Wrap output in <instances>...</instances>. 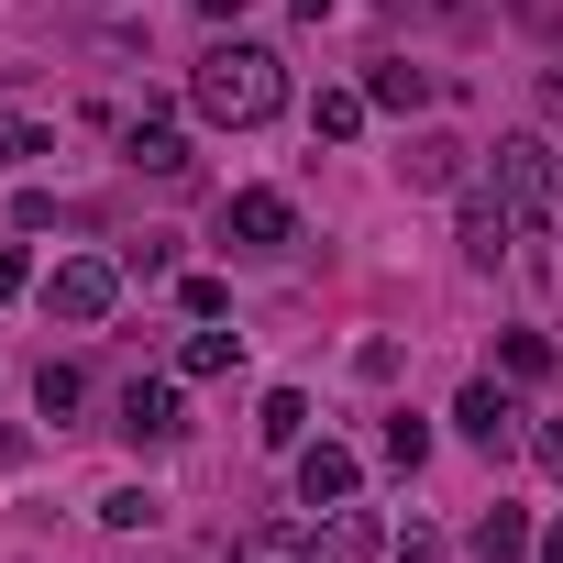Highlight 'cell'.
<instances>
[{"instance_id":"6da1fadb","label":"cell","mask_w":563,"mask_h":563,"mask_svg":"<svg viewBox=\"0 0 563 563\" xmlns=\"http://www.w3.org/2000/svg\"><path fill=\"white\" fill-rule=\"evenodd\" d=\"M188 100H199V122L254 133V122L288 111V56H276V45H210L199 78H188Z\"/></svg>"},{"instance_id":"7a4b0ae2","label":"cell","mask_w":563,"mask_h":563,"mask_svg":"<svg viewBox=\"0 0 563 563\" xmlns=\"http://www.w3.org/2000/svg\"><path fill=\"white\" fill-rule=\"evenodd\" d=\"M497 199L519 210V232H541V221H552L563 166H552V144H541V133H508V144H497Z\"/></svg>"},{"instance_id":"3957f363","label":"cell","mask_w":563,"mask_h":563,"mask_svg":"<svg viewBox=\"0 0 563 563\" xmlns=\"http://www.w3.org/2000/svg\"><path fill=\"white\" fill-rule=\"evenodd\" d=\"M111 299H122V265H100V254H67V265L45 276V310H56L67 332H89V321H111Z\"/></svg>"},{"instance_id":"277c9868","label":"cell","mask_w":563,"mask_h":563,"mask_svg":"<svg viewBox=\"0 0 563 563\" xmlns=\"http://www.w3.org/2000/svg\"><path fill=\"white\" fill-rule=\"evenodd\" d=\"M288 232H299L288 188H232V199H221V243H232V254H276Z\"/></svg>"},{"instance_id":"5b68a950","label":"cell","mask_w":563,"mask_h":563,"mask_svg":"<svg viewBox=\"0 0 563 563\" xmlns=\"http://www.w3.org/2000/svg\"><path fill=\"white\" fill-rule=\"evenodd\" d=\"M122 431H133V442H177V431H188L177 387H166V376H133V387H122Z\"/></svg>"},{"instance_id":"8992f818","label":"cell","mask_w":563,"mask_h":563,"mask_svg":"<svg viewBox=\"0 0 563 563\" xmlns=\"http://www.w3.org/2000/svg\"><path fill=\"white\" fill-rule=\"evenodd\" d=\"M387 552V530L365 519V508H321V530H310V563H376Z\"/></svg>"},{"instance_id":"52a82bcc","label":"cell","mask_w":563,"mask_h":563,"mask_svg":"<svg viewBox=\"0 0 563 563\" xmlns=\"http://www.w3.org/2000/svg\"><path fill=\"white\" fill-rule=\"evenodd\" d=\"M122 155H133V166H144V177H166V188H177V177H188V133H177V122H155V111H144V122H133V133H122Z\"/></svg>"},{"instance_id":"ba28073f","label":"cell","mask_w":563,"mask_h":563,"mask_svg":"<svg viewBox=\"0 0 563 563\" xmlns=\"http://www.w3.org/2000/svg\"><path fill=\"white\" fill-rule=\"evenodd\" d=\"M508 243H519V210H508L497 188H486V199H464V265H497Z\"/></svg>"},{"instance_id":"9c48e42d","label":"cell","mask_w":563,"mask_h":563,"mask_svg":"<svg viewBox=\"0 0 563 563\" xmlns=\"http://www.w3.org/2000/svg\"><path fill=\"white\" fill-rule=\"evenodd\" d=\"M453 420H464V442H486V453L519 431V409H508V387H497V376H475V387L453 398Z\"/></svg>"},{"instance_id":"30bf717a","label":"cell","mask_w":563,"mask_h":563,"mask_svg":"<svg viewBox=\"0 0 563 563\" xmlns=\"http://www.w3.org/2000/svg\"><path fill=\"white\" fill-rule=\"evenodd\" d=\"M343 497H354V453L343 442H310L299 453V508H343Z\"/></svg>"},{"instance_id":"8fae6325","label":"cell","mask_w":563,"mask_h":563,"mask_svg":"<svg viewBox=\"0 0 563 563\" xmlns=\"http://www.w3.org/2000/svg\"><path fill=\"white\" fill-rule=\"evenodd\" d=\"M464 155H475L464 133H420L398 166H409V188H464Z\"/></svg>"},{"instance_id":"7c38bea8","label":"cell","mask_w":563,"mask_h":563,"mask_svg":"<svg viewBox=\"0 0 563 563\" xmlns=\"http://www.w3.org/2000/svg\"><path fill=\"white\" fill-rule=\"evenodd\" d=\"M254 442H265V453H299V442H310V398H299V387H276V398L254 409Z\"/></svg>"},{"instance_id":"4fadbf2b","label":"cell","mask_w":563,"mask_h":563,"mask_svg":"<svg viewBox=\"0 0 563 563\" xmlns=\"http://www.w3.org/2000/svg\"><path fill=\"white\" fill-rule=\"evenodd\" d=\"M376 453H387L398 475H420V464H431V420H409V409H387V431H376Z\"/></svg>"},{"instance_id":"5bb4252c","label":"cell","mask_w":563,"mask_h":563,"mask_svg":"<svg viewBox=\"0 0 563 563\" xmlns=\"http://www.w3.org/2000/svg\"><path fill=\"white\" fill-rule=\"evenodd\" d=\"M365 100H376V111H420V100H431V67H376Z\"/></svg>"},{"instance_id":"9a60e30c","label":"cell","mask_w":563,"mask_h":563,"mask_svg":"<svg viewBox=\"0 0 563 563\" xmlns=\"http://www.w3.org/2000/svg\"><path fill=\"white\" fill-rule=\"evenodd\" d=\"M45 144H56V133H45L34 111H0V177H12L23 155H45Z\"/></svg>"},{"instance_id":"2e32d148","label":"cell","mask_w":563,"mask_h":563,"mask_svg":"<svg viewBox=\"0 0 563 563\" xmlns=\"http://www.w3.org/2000/svg\"><path fill=\"white\" fill-rule=\"evenodd\" d=\"M232 354H243V332H199V343L177 354V376H232Z\"/></svg>"},{"instance_id":"e0dca14e","label":"cell","mask_w":563,"mask_h":563,"mask_svg":"<svg viewBox=\"0 0 563 563\" xmlns=\"http://www.w3.org/2000/svg\"><path fill=\"white\" fill-rule=\"evenodd\" d=\"M497 365H508L519 387H541V376H552V343H541V332H508V343H497Z\"/></svg>"},{"instance_id":"ac0fdd59","label":"cell","mask_w":563,"mask_h":563,"mask_svg":"<svg viewBox=\"0 0 563 563\" xmlns=\"http://www.w3.org/2000/svg\"><path fill=\"white\" fill-rule=\"evenodd\" d=\"M78 398H89V376H78V365H45V376H34V409H45V420H67Z\"/></svg>"},{"instance_id":"d6986e66","label":"cell","mask_w":563,"mask_h":563,"mask_svg":"<svg viewBox=\"0 0 563 563\" xmlns=\"http://www.w3.org/2000/svg\"><path fill=\"white\" fill-rule=\"evenodd\" d=\"M519 541H530V519H519V508H497V519L475 530V552H486V563H519Z\"/></svg>"},{"instance_id":"ffe728a7","label":"cell","mask_w":563,"mask_h":563,"mask_svg":"<svg viewBox=\"0 0 563 563\" xmlns=\"http://www.w3.org/2000/svg\"><path fill=\"white\" fill-rule=\"evenodd\" d=\"M365 111H376V100H365V89H332V100H321V133H332V144H343V133H365Z\"/></svg>"},{"instance_id":"44dd1931","label":"cell","mask_w":563,"mask_h":563,"mask_svg":"<svg viewBox=\"0 0 563 563\" xmlns=\"http://www.w3.org/2000/svg\"><path fill=\"white\" fill-rule=\"evenodd\" d=\"M232 563H310V552H288V530H243Z\"/></svg>"},{"instance_id":"7402d4cb","label":"cell","mask_w":563,"mask_h":563,"mask_svg":"<svg viewBox=\"0 0 563 563\" xmlns=\"http://www.w3.org/2000/svg\"><path fill=\"white\" fill-rule=\"evenodd\" d=\"M100 519H111V530H144V519H155V497H144V486H111V497H100Z\"/></svg>"},{"instance_id":"603a6c76","label":"cell","mask_w":563,"mask_h":563,"mask_svg":"<svg viewBox=\"0 0 563 563\" xmlns=\"http://www.w3.org/2000/svg\"><path fill=\"white\" fill-rule=\"evenodd\" d=\"M23 288H34V254H23V243H0V299H23Z\"/></svg>"},{"instance_id":"cb8c5ba5","label":"cell","mask_w":563,"mask_h":563,"mask_svg":"<svg viewBox=\"0 0 563 563\" xmlns=\"http://www.w3.org/2000/svg\"><path fill=\"white\" fill-rule=\"evenodd\" d=\"M530 453H541V475H563V420H541V442H530Z\"/></svg>"},{"instance_id":"d4e9b609","label":"cell","mask_w":563,"mask_h":563,"mask_svg":"<svg viewBox=\"0 0 563 563\" xmlns=\"http://www.w3.org/2000/svg\"><path fill=\"white\" fill-rule=\"evenodd\" d=\"M541 111H552V122H563V67H552V78H541Z\"/></svg>"},{"instance_id":"484cf974","label":"cell","mask_w":563,"mask_h":563,"mask_svg":"<svg viewBox=\"0 0 563 563\" xmlns=\"http://www.w3.org/2000/svg\"><path fill=\"white\" fill-rule=\"evenodd\" d=\"M541 563H563V519H552V530H541Z\"/></svg>"},{"instance_id":"4316f807","label":"cell","mask_w":563,"mask_h":563,"mask_svg":"<svg viewBox=\"0 0 563 563\" xmlns=\"http://www.w3.org/2000/svg\"><path fill=\"white\" fill-rule=\"evenodd\" d=\"M199 12H210V23H232V12H243V0H199Z\"/></svg>"}]
</instances>
